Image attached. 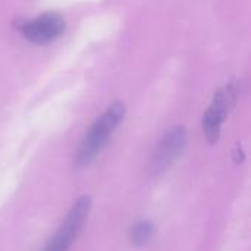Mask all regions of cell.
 <instances>
[{
	"mask_svg": "<svg viewBox=\"0 0 251 251\" xmlns=\"http://www.w3.org/2000/svg\"><path fill=\"white\" fill-rule=\"evenodd\" d=\"M234 103H235V90L232 85H226L215 94V99L209 106V109L206 110L201 121L203 134L209 143L213 144L219 140L222 125Z\"/></svg>",
	"mask_w": 251,
	"mask_h": 251,
	"instance_id": "277c9868",
	"label": "cell"
},
{
	"mask_svg": "<svg viewBox=\"0 0 251 251\" xmlns=\"http://www.w3.org/2000/svg\"><path fill=\"white\" fill-rule=\"evenodd\" d=\"M125 116V106L121 101L112 103L90 126L85 137L82 138L75 159L74 166L76 169H84L90 166L96 157L101 153V150L106 147L109 138L115 132V129L119 126V124L124 121Z\"/></svg>",
	"mask_w": 251,
	"mask_h": 251,
	"instance_id": "6da1fadb",
	"label": "cell"
},
{
	"mask_svg": "<svg viewBox=\"0 0 251 251\" xmlns=\"http://www.w3.org/2000/svg\"><path fill=\"white\" fill-rule=\"evenodd\" d=\"M91 210V199L88 196L79 197L72 207L69 209L68 215L65 216L63 222L57 228L53 237H50L41 251H69L74 243L76 241L78 235L81 234L88 215Z\"/></svg>",
	"mask_w": 251,
	"mask_h": 251,
	"instance_id": "7a4b0ae2",
	"label": "cell"
},
{
	"mask_svg": "<svg viewBox=\"0 0 251 251\" xmlns=\"http://www.w3.org/2000/svg\"><path fill=\"white\" fill-rule=\"evenodd\" d=\"M187 144V132L182 126L171 128L159 141L151 157V174L159 176L171 169L181 157Z\"/></svg>",
	"mask_w": 251,
	"mask_h": 251,
	"instance_id": "3957f363",
	"label": "cell"
},
{
	"mask_svg": "<svg viewBox=\"0 0 251 251\" xmlns=\"http://www.w3.org/2000/svg\"><path fill=\"white\" fill-rule=\"evenodd\" d=\"M154 224L149 219L138 221L129 231V241L134 247H144L154 235Z\"/></svg>",
	"mask_w": 251,
	"mask_h": 251,
	"instance_id": "8992f818",
	"label": "cell"
},
{
	"mask_svg": "<svg viewBox=\"0 0 251 251\" xmlns=\"http://www.w3.org/2000/svg\"><path fill=\"white\" fill-rule=\"evenodd\" d=\"M66 28V21L62 15L56 12L43 13L28 22L21 28L22 35L34 44H46L59 38Z\"/></svg>",
	"mask_w": 251,
	"mask_h": 251,
	"instance_id": "5b68a950",
	"label": "cell"
}]
</instances>
